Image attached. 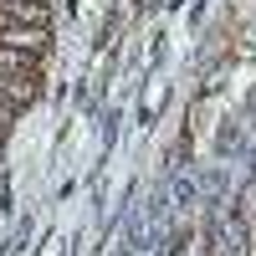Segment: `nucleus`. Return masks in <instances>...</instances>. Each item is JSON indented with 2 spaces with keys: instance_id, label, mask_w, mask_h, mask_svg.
I'll use <instances>...</instances> for the list:
<instances>
[{
  "instance_id": "f257e3e1",
  "label": "nucleus",
  "mask_w": 256,
  "mask_h": 256,
  "mask_svg": "<svg viewBox=\"0 0 256 256\" xmlns=\"http://www.w3.org/2000/svg\"><path fill=\"white\" fill-rule=\"evenodd\" d=\"M46 41H52V31H41V26H16V20H0V46H10V52L41 56V52H46Z\"/></svg>"
},
{
  "instance_id": "f03ea898",
  "label": "nucleus",
  "mask_w": 256,
  "mask_h": 256,
  "mask_svg": "<svg viewBox=\"0 0 256 256\" xmlns=\"http://www.w3.org/2000/svg\"><path fill=\"white\" fill-rule=\"evenodd\" d=\"M0 20H16V26H41V31H52V6H46V0H0Z\"/></svg>"
},
{
  "instance_id": "7ed1b4c3",
  "label": "nucleus",
  "mask_w": 256,
  "mask_h": 256,
  "mask_svg": "<svg viewBox=\"0 0 256 256\" xmlns=\"http://www.w3.org/2000/svg\"><path fill=\"white\" fill-rule=\"evenodd\" d=\"M0 77H41V56L0 46Z\"/></svg>"
}]
</instances>
